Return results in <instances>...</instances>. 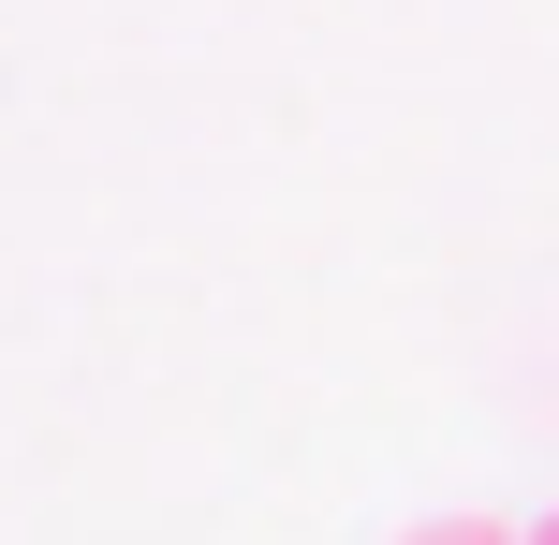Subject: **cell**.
Segmentation results:
<instances>
[{
  "instance_id": "6da1fadb",
  "label": "cell",
  "mask_w": 559,
  "mask_h": 545,
  "mask_svg": "<svg viewBox=\"0 0 559 545\" xmlns=\"http://www.w3.org/2000/svg\"><path fill=\"white\" fill-rule=\"evenodd\" d=\"M413 545H531V531H501V517H427Z\"/></svg>"
},
{
  "instance_id": "7a4b0ae2",
  "label": "cell",
  "mask_w": 559,
  "mask_h": 545,
  "mask_svg": "<svg viewBox=\"0 0 559 545\" xmlns=\"http://www.w3.org/2000/svg\"><path fill=\"white\" fill-rule=\"evenodd\" d=\"M531 545H559V517H531Z\"/></svg>"
}]
</instances>
